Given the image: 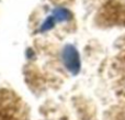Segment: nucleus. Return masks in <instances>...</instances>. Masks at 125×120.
Wrapping results in <instances>:
<instances>
[{"label":"nucleus","mask_w":125,"mask_h":120,"mask_svg":"<svg viewBox=\"0 0 125 120\" xmlns=\"http://www.w3.org/2000/svg\"><path fill=\"white\" fill-rule=\"evenodd\" d=\"M62 61L66 68L76 75L80 71V57L78 51L73 45H66L62 50Z\"/></svg>","instance_id":"obj_1"},{"label":"nucleus","mask_w":125,"mask_h":120,"mask_svg":"<svg viewBox=\"0 0 125 120\" xmlns=\"http://www.w3.org/2000/svg\"><path fill=\"white\" fill-rule=\"evenodd\" d=\"M53 17L55 18L56 21L62 22V21H68L71 19V13L67 9L64 8H56L53 11Z\"/></svg>","instance_id":"obj_2"},{"label":"nucleus","mask_w":125,"mask_h":120,"mask_svg":"<svg viewBox=\"0 0 125 120\" xmlns=\"http://www.w3.org/2000/svg\"><path fill=\"white\" fill-rule=\"evenodd\" d=\"M55 22H56V20H55V18L53 17V15L46 18V20L44 21V23L40 26V32H46V31L51 30L52 28H54Z\"/></svg>","instance_id":"obj_3"}]
</instances>
